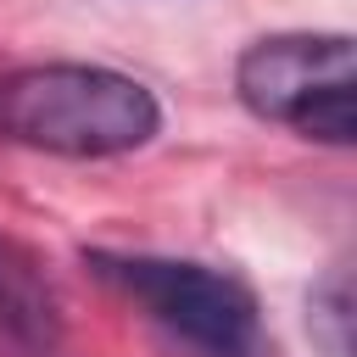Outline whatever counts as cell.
<instances>
[{"mask_svg": "<svg viewBox=\"0 0 357 357\" xmlns=\"http://www.w3.org/2000/svg\"><path fill=\"white\" fill-rule=\"evenodd\" d=\"M162 128L156 95L95 61H33L0 73V139L45 156L100 162L151 145Z\"/></svg>", "mask_w": 357, "mask_h": 357, "instance_id": "6da1fadb", "label": "cell"}, {"mask_svg": "<svg viewBox=\"0 0 357 357\" xmlns=\"http://www.w3.org/2000/svg\"><path fill=\"white\" fill-rule=\"evenodd\" d=\"M89 268L117 284L156 329H167L190 357H268V324L251 284L229 268L190 257H112L95 251Z\"/></svg>", "mask_w": 357, "mask_h": 357, "instance_id": "7a4b0ae2", "label": "cell"}, {"mask_svg": "<svg viewBox=\"0 0 357 357\" xmlns=\"http://www.w3.org/2000/svg\"><path fill=\"white\" fill-rule=\"evenodd\" d=\"M234 95L251 117L346 151L357 134V50L346 33H273L234 61Z\"/></svg>", "mask_w": 357, "mask_h": 357, "instance_id": "3957f363", "label": "cell"}, {"mask_svg": "<svg viewBox=\"0 0 357 357\" xmlns=\"http://www.w3.org/2000/svg\"><path fill=\"white\" fill-rule=\"evenodd\" d=\"M0 335L28 351H56L61 340V296L45 268L0 234Z\"/></svg>", "mask_w": 357, "mask_h": 357, "instance_id": "277c9868", "label": "cell"}, {"mask_svg": "<svg viewBox=\"0 0 357 357\" xmlns=\"http://www.w3.org/2000/svg\"><path fill=\"white\" fill-rule=\"evenodd\" d=\"M307 329L324 346V357H351V284L346 273H329L307 301Z\"/></svg>", "mask_w": 357, "mask_h": 357, "instance_id": "5b68a950", "label": "cell"}]
</instances>
